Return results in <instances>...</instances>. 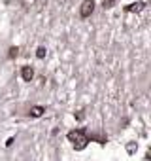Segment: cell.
Segmentation results:
<instances>
[{
	"label": "cell",
	"mask_w": 151,
	"mask_h": 161,
	"mask_svg": "<svg viewBox=\"0 0 151 161\" xmlns=\"http://www.w3.org/2000/svg\"><path fill=\"white\" fill-rule=\"evenodd\" d=\"M68 140L74 144V148L76 150H83L85 146L89 144V135H87V131L85 129H74V131H70L68 133Z\"/></svg>",
	"instance_id": "1"
},
{
	"label": "cell",
	"mask_w": 151,
	"mask_h": 161,
	"mask_svg": "<svg viewBox=\"0 0 151 161\" xmlns=\"http://www.w3.org/2000/svg\"><path fill=\"white\" fill-rule=\"evenodd\" d=\"M93 12H94V0H83L79 6V17L87 19V17H91Z\"/></svg>",
	"instance_id": "2"
},
{
	"label": "cell",
	"mask_w": 151,
	"mask_h": 161,
	"mask_svg": "<svg viewBox=\"0 0 151 161\" xmlns=\"http://www.w3.org/2000/svg\"><path fill=\"white\" fill-rule=\"evenodd\" d=\"M144 8H145V4L142 2V0H138V2H134V4H128L125 8V12H128V13H140Z\"/></svg>",
	"instance_id": "3"
},
{
	"label": "cell",
	"mask_w": 151,
	"mask_h": 161,
	"mask_svg": "<svg viewBox=\"0 0 151 161\" xmlns=\"http://www.w3.org/2000/svg\"><path fill=\"white\" fill-rule=\"evenodd\" d=\"M21 76H23L25 82H30L32 78H34V68L32 67H23L21 68Z\"/></svg>",
	"instance_id": "4"
},
{
	"label": "cell",
	"mask_w": 151,
	"mask_h": 161,
	"mask_svg": "<svg viewBox=\"0 0 151 161\" xmlns=\"http://www.w3.org/2000/svg\"><path fill=\"white\" fill-rule=\"evenodd\" d=\"M44 106H32V108L28 110V116L30 117H40V116H44Z\"/></svg>",
	"instance_id": "5"
},
{
	"label": "cell",
	"mask_w": 151,
	"mask_h": 161,
	"mask_svg": "<svg viewBox=\"0 0 151 161\" xmlns=\"http://www.w3.org/2000/svg\"><path fill=\"white\" fill-rule=\"evenodd\" d=\"M19 55V48L17 46H12V48H9V51H8V57L9 59H15Z\"/></svg>",
	"instance_id": "6"
},
{
	"label": "cell",
	"mask_w": 151,
	"mask_h": 161,
	"mask_svg": "<svg viewBox=\"0 0 151 161\" xmlns=\"http://www.w3.org/2000/svg\"><path fill=\"white\" fill-rule=\"evenodd\" d=\"M117 4V0H102V8L104 10H110V8H113Z\"/></svg>",
	"instance_id": "7"
},
{
	"label": "cell",
	"mask_w": 151,
	"mask_h": 161,
	"mask_svg": "<svg viewBox=\"0 0 151 161\" xmlns=\"http://www.w3.org/2000/svg\"><path fill=\"white\" fill-rule=\"evenodd\" d=\"M136 150H138V144H136V142H128V144H127V152H128V154H134Z\"/></svg>",
	"instance_id": "8"
},
{
	"label": "cell",
	"mask_w": 151,
	"mask_h": 161,
	"mask_svg": "<svg viewBox=\"0 0 151 161\" xmlns=\"http://www.w3.org/2000/svg\"><path fill=\"white\" fill-rule=\"evenodd\" d=\"M36 57H40V59L46 57V48H44V46H40V48L36 49Z\"/></svg>",
	"instance_id": "9"
},
{
	"label": "cell",
	"mask_w": 151,
	"mask_h": 161,
	"mask_svg": "<svg viewBox=\"0 0 151 161\" xmlns=\"http://www.w3.org/2000/svg\"><path fill=\"white\" fill-rule=\"evenodd\" d=\"M83 117H85V116H83V110H79L78 114H76V120H79V121H81V120H83Z\"/></svg>",
	"instance_id": "10"
}]
</instances>
